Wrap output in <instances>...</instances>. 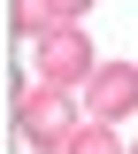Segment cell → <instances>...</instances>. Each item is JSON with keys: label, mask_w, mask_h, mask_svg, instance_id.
Returning <instances> with one entry per match:
<instances>
[{"label": "cell", "mask_w": 138, "mask_h": 154, "mask_svg": "<svg viewBox=\"0 0 138 154\" xmlns=\"http://www.w3.org/2000/svg\"><path fill=\"white\" fill-rule=\"evenodd\" d=\"M16 93V131L31 154H69V139L84 131L77 93H54V85H8Z\"/></svg>", "instance_id": "obj_1"}, {"label": "cell", "mask_w": 138, "mask_h": 154, "mask_svg": "<svg viewBox=\"0 0 138 154\" xmlns=\"http://www.w3.org/2000/svg\"><path fill=\"white\" fill-rule=\"evenodd\" d=\"M92 77H100L92 31H77V23H54V31L39 38V85H54V93H84Z\"/></svg>", "instance_id": "obj_2"}, {"label": "cell", "mask_w": 138, "mask_h": 154, "mask_svg": "<svg viewBox=\"0 0 138 154\" xmlns=\"http://www.w3.org/2000/svg\"><path fill=\"white\" fill-rule=\"evenodd\" d=\"M131 108H138V69L131 62H100V77L84 85V116L92 123H123Z\"/></svg>", "instance_id": "obj_3"}, {"label": "cell", "mask_w": 138, "mask_h": 154, "mask_svg": "<svg viewBox=\"0 0 138 154\" xmlns=\"http://www.w3.org/2000/svg\"><path fill=\"white\" fill-rule=\"evenodd\" d=\"M8 31H16V38H31V46H39V38L54 31V16H46V0H8Z\"/></svg>", "instance_id": "obj_4"}, {"label": "cell", "mask_w": 138, "mask_h": 154, "mask_svg": "<svg viewBox=\"0 0 138 154\" xmlns=\"http://www.w3.org/2000/svg\"><path fill=\"white\" fill-rule=\"evenodd\" d=\"M69 154H131V146L115 139V123H92V116H84V131L69 139Z\"/></svg>", "instance_id": "obj_5"}, {"label": "cell", "mask_w": 138, "mask_h": 154, "mask_svg": "<svg viewBox=\"0 0 138 154\" xmlns=\"http://www.w3.org/2000/svg\"><path fill=\"white\" fill-rule=\"evenodd\" d=\"M84 8H92V0H46V16H54V23H77Z\"/></svg>", "instance_id": "obj_6"}, {"label": "cell", "mask_w": 138, "mask_h": 154, "mask_svg": "<svg viewBox=\"0 0 138 154\" xmlns=\"http://www.w3.org/2000/svg\"><path fill=\"white\" fill-rule=\"evenodd\" d=\"M131 154H138V146H131Z\"/></svg>", "instance_id": "obj_7"}]
</instances>
